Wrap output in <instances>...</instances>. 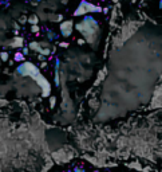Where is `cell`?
Here are the masks:
<instances>
[{"label": "cell", "mask_w": 162, "mask_h": 172, "mask_svg": "<svg viewBox=\"0 0 162 172\" xmlns=\"http://www.w3.org/2000/svg\"><path fill=\"white\" fill-rule=\"evenodd\" d=\"M7 58H8V54H7V53H2V59H3V61H7Z\"/></svg>", "instance_id": "8"}, {"label": "cell", "mask_w": 162, "mask_h": 172, "mask_svg": "<svg viewBox=\"0 0 162 172\" xmlns=\"http://www.w3.org/2000/svg\"><path fill=\"white\" fill-rule=\"evenodd\" d=\"M100 172H109V171H100Z\"/></svg>", "instance_id": "9"}, {"label": "cell", "mask_w": 162, "mask_h": 172, "mask_svg": "<svg viewBox=\"0 0 162 172\" xmlns=\"http://www.w3.org/2000/svg\"><path fill=\"white\" fill-rule=\"evenodd\" d=\"M30 47L32 49V50H36L38 53H40V54H48V50H42L40 49V46H39V43H31L30 44Z\"/></svg>", "instance_id": "5"}, {"label": "cell", "mask_w": 162, "mask_h": 172, "mask_svg": "<svg viewBox=\"0 0 162 172\" xmlns=\"http://www.w3.org/2000/svg\"><path fill=\"white\" fill-rule=\"evenodd\" d=\"M15 59H16V61H23V59H24V56H23L21 54H16V55H15Z\"/></svg>", "instance_id": "6"}, {"label": "cell", "mask_w": 162, "mask_h": 172, "mask_svg": "<svg viewBox=\"0 0 162 172\" xmlns=\"http://www.w3.org/2000/svg\"><path fill=\"white\" fill-rule=\"evenodd\" d=\"M36 22H38V18H36V16H35V18H33V16L30 18V23H32V24H33V23H36Z\"/></svg>", "instance_id": "7"}, {"label": "cell", "mask_w": 162, "mask_h": 172, "mask_svg": "<svg viewBox=\"0 0 162 172\" xmlns=\"http://www.w3.org/2000/svg\"><path fill=\"white\" fill-rule=\"evenodd\" d=\"M100 9H102L100 7L88 3L87 0H83V2H80V4L74 11V16H83V15H86L88 12H95V11H97V12H99Z\"/></svg>", "instance_id": "3"}, {"label": "cell", "mask_w": 162, "mask_h": 172, "mask_svg": "<svg viewBox=\"0 0 162 172\" xmlns=\"http://www.w3.org/2000/svg\"><path fill=\"white\" fill-rule=\"evenodd\" d=\"M18 71H19V74H21V75H30V77H32L33 79H35V81L38 82V85L42 87L44 97H48V96L51 94V86H50L48 81L40 74L39 69L35 67L32 63H30V62L23 63L21 66H19Z\"/></svg>", "instance_id": "2"}, {"label": "cell", "mask_w": 162, "mask_h": 172, "mask_svg": "<svg viewBox=\"0 0 162 172\" xmlns=\"http://www.w3.org/2000/svg\"><path fill=\"white\" fill-rule=\"evenodd\" d=\"M74 23L71 22V20H66V22H63L62 24H60V32H62V35H63V38H68L72 34V30H74Z\"/></svg>", "instance_id": "4"}, {"label": "cell", "mask_w": 162, "mask_h": 172, "mask_svg": "<svg viewBox=\"0 0 162 172\" xmlns=\"http://www.w3.org/2000/svg\"><path fill=\"white\" fill-rule=\"evenodd\" d=\"M75 28L90 44H94L99 38V32H100L99 22L92 15L83 16V19H80L75 24Z\"/></svg>", "instance_id": "1"}]
</instances>
